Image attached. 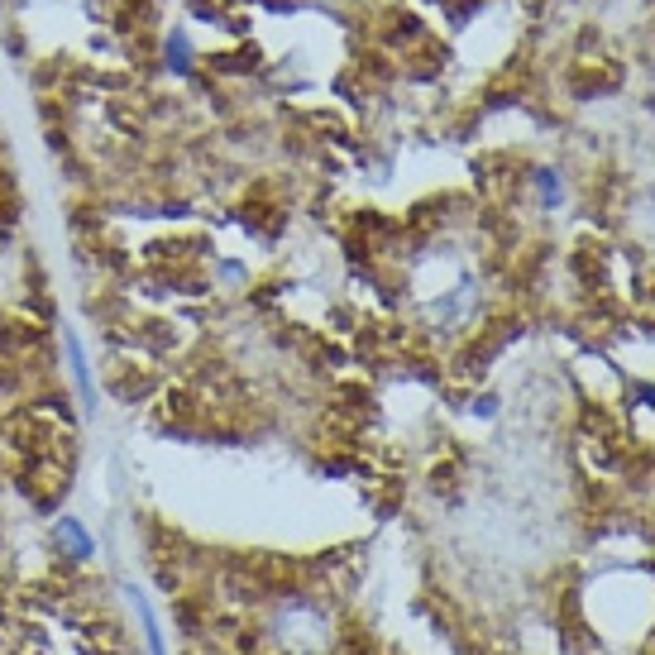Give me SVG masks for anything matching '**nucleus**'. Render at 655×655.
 I'll return each mask as SVG.
<instances>
[{
  "instance_id": "1",
  "label": "nucleus",
  "mask_w": 655,
  "mask_h": 655,
  "mask_svg": "<svg viewBox=\"0 0 655 655\" xmlns=\"http://www.w3.org/2000/svg\"><path fill=\"white\" fill-rule=\"evenodd\" d=\"M163 63H168L173 77H187V72H192V63H197V44H192L187 29H173V34L163 39Z\"/></svg>"
},
{
  "instance_id": "2",
  "label": "nucleus",
  "mask_w": 655,
  "mask_h": 655,
  "mask_svg": "<svg viewBox=\"0 0 655 655\" xmlns=\"http://www.w3.org/2000/svg\"><path fill=\"white\" fill-rule=\"evenodd\" d=\"M67 364H72V378H77V397H82V407L96 412V388H91V364H87V350H82V340L67 330Z\"/></svg>"
},
{
  "instance_id": "3",
  "label": "nucleus",
  "mask_w": 655,
  "mask_h": 655,
  "mask_svg": "<svg viewBox=\"0 0 655 655\" xmlns=\"http://www.w3.org/2000/svg\"><path fill=\"white\" fill-rule=\"evenodd\" d=\"M536 192H541V206H565V182H560V173L555 168H536Z\"/></svg>"
},
{
  "instance_id": "4",
  "label": "nucleus",
  "mask_w": 655,
  "mask_h": 655,
  "mask_svg": "<svg viewBox=\"0 0 655 655\" xmlns=\"http://www.w3.org/2000/svg\"><path fill=\"white\" fill-rule=\"evenodd\" d=\"M58 536H63V546H67V550H77V555H91L87 526H82V522H63V526H58Z\"/></svg>"
}]
</instances>
